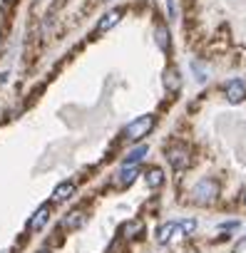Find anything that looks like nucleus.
Masks as SVG:
<instances>
[{
  "mask_svg": "<svg viewBox=\"0 0 246 253\" xmlns=\"http://www.w3.org/2000/svg\"><path fill=\"white\" fill-rule=\"evenodd\" d=\"M241 246H246V238H241V241H239V246H236V248H241Z\"/></svg>",
  "mask_w": 246,
  "mask_h": 253,
  "instance_id": "obj_18",
  "label": "nucleus"
},
{
  "mask_svg": "<svg viewBox=\"0 0 246 253\" xmlns=\"http://www.w3.org/2000/svg\"><path fill=\"white\" fill-rule=\"evenodd\" d=\"M72 194H75V181H62V184L55 186V191H52V201H65V199H70Z\"/></svg>",
  "mask_w": 246,
  "mask_h": 253,
  "instance_id": "obj_9",
  "label": "nucleus"
},
{
  "mask_svg": "<svg viewBox=\"0 0 246 253\" xmlns=\"http://www.w3.org/2000/svg\"><path fill=\"white\" fill-rule=\"evenodd\" d=\"M147 157V147H137V149H132L127 157H125V167H135L137 162H142Z\"/></svg>",
  "mask_w": 246,
  "mask_h": 253,
  "instance_id": "obj_13",
  "label": "nucleus"
},
{
  "mask_svg": "<svg viewBox=\"0 0 246 253\" xmlns=\"http://www.w3.org/2000/svg\"><path fill=\"white\" fill-rule=\"evenodd\" d=\"M145 181H147V186H149V189H159V186L164 184V171H162L159 167H152V169H147Z\"/></svg>",
  "mask_w": 246,
  "mask_h": 253,
  "instance_id": "obj_8",
  "label": "nucleus"
},
{
  "mask_svg": "<svg viewBox=\"0 0 246 253\" xmlns=\"http://www.w3.org/2000/svg\"><path fill=\"white\" fill-rule=\"evenodd\" d=\"M179 231V221H169V223H162L159 228H157V241L159 243H169L172 241V236Z\"/></svg>",
  "mask_w": 246,
  "mask_h": 253,
  "instance_id": "obj_7",
  "label": "nucleus"
},
{
  "mask_svg": "<svg viewBox=\"0 0 246 253\" xmlns=\"http://www.w3.org/2000/svg\"><path fill=\"white\" fill-rule=\"evenodd\" d=\"M82 223H85V213H82V211H77V209H75V211H70V213L65 216V221H62V226H65V228H70V231H72V228H80Z\"/></svg>",
  "mask_w": 246,
  "mask_h": 253,
  "instance_id": "obj_11",
  "label": "nucleus"
},
{
  "mask_svg": "<svg viewBox=\"0 0 246 253\" xmlns=\"http://www.w3.org/2000/svg\"><path fill=\"white\" fill-rule=\"evenodd\" d=\"M194 228H197V221H194V218H187V221H179V231H182V233H192Z\"/></svg>",
  "mask_w": 246,
  "mask_h": 253,
  "instance_id": "obj_16",
  "label": "nucleus"
},
{
  "mask_svg": "<svg viewBox=\"0 0 246 253\" xmlns=\"http://www.w3.org/2000/svg\"><path fill=\"white\" fill-rule=\"evenodd\" d=\"M137 231H142V223L140 221H130V223H125V236H137Z\"/></svg>",
  "mask_w": 246,
  "mask_h": 253,
  "instance_id": "obj_15",
  "label": "nucleus"
},
{
  "mask_svg": "<svg viewBox=\"0 0 246 253\" xmlns=\"http://www.w3.org/2000/svg\"><path fill=\"white\" fill-rule=\"evenodd\" d=\"M167 159H169L172 169L184 171V169L189 167V162H192V157H189V147H187L184 142H174V144H169V149H167Z\"/></svg>",
  "mask_w": 246,
  "mask_h": 253,
  "instance_id": "obj_3",
  "label": "nucleus"
},
{
  "mask_svg": "<svg viewBox=\"0 0 246 253\" xmlns=\"http://www.w3.org/2000/svg\"><path fill=\"white\" fill-rule=\"evenodd\" d=\"M48 218H50V206H48V204H43V206L33 213V218L28 221V228H30V231H40V228L48 223Z\"/></svg>",
  "mask_w": 246,
  "mask_h": 253,
  "instance_id": "obj_6",
  "label": "nucleus"
},
{
  "mask_svg": "<svg viewBox=\"0 0 246 253\" xmlns=\"http://www.w3.org/2000/svg\"><path fill=\"white\" fill-rule=\"evenodd\" d=\"M192 199L199 204V206H211L216 199H219V184L214 179H201L197 181V186L192 189Z\"/></svg>",
  "mask_w": 246,
  "mask_h": 253,
  "instance_id": "obj_2",
  "label": "nucleus"
},
{
  "mask_svg": "<svg viewBox=\"0 0 246 253\" xmlns=\"http://www.w3.org/2000/svg\"><path fill=\"white\" fill-rule=\"evenodd\" d=\"M164 87H167V92H179L182 77H179V72H177L174 67H169V70L164 72Z\"/></svg>",
  "mask_w": 246,
  "mask_h": 253,
  "instance_id": "obj_10",
  "label": "nucleus"
},
{
  "mask_svg": "<svg viewBox=\"0 0 246 253\" xmlns=\"http://www.w3.org/2000/svg\"><path fill=\"white\" fill-rule=\"evenodd\" d=\"M244 206H246V191H244Z\"/></svg>",
  "mask_w": 246,
  "mask_h": 253,
  "instance_id": "obj_19",
  "label": "nucleus"
},
{
  "mask_svg": "<svg viewBox=\"0 0 246 253\" xmlns=\"http://www.w3.org/2000/svg\"><path fill=\"white\" fill-rule=\"evenodd\" d=\"M122 20V10H109V13H104L99 20H97V33H107V30H112L117 23Z\"/></svg>",
  "mask_w": 246,
  "mask_h": 253,
  "instance_id": "obj_5",
  "label": "nucleus"
},
{
  "mask_svg": "<svg viewBox=\"0 0 246 253\" xmlns=\"http://www.w3.org/2000/svg\"><path fill=\"white\" fill-rule=\"evenodd\" d=\"M226 99H229L231 104L244 102V99H246V82H244V80H231V82L226 84Z\"/></svg>",
  "mask_w": 246,
  "mask_h": 253,
  "instance_id": "obj_4",
  "label": "nucleus"
},
{
  "mask_svg": "<svg viewBox=\"0 0 246 253\" xmlns=\"http://www.w3.org/2000/svg\"><path fill=\"white\" fill-rule=\"evenodd\" d=\"M239 226V221H224L221 223V228H236Z\"/></svg>",
  "mask_w": 246,
  "mask_h": 253,
  "instance_id": "obj_17",
  "label": "nucleus"
},
{
  "mask_svg": "<svg viewBox=\"0 0 246 253\" xmlns=\"http://www.w3.org/2000/svg\"><path fill=\"white\" fill-rule=\"evenodd\" d=\"M137 174H140V171H137L135 167H125V169L119 171V176H117V186H130V184L137 179Z\"/></svg>",
  "mask_w": 246,
  "mask_h": 253,
  "instance_id": "obj_12",
  "label": "nucleus"
},
{
  "mask_svg": "<svg viewBox=\"0 0 246 253\" xmlns=\"http://www.w3.org/2000/svg\"><path fill=\"white\" fill-rule=\"evenodd\" d=\"M154 40H157V45H159L162 50H169V30H167L164 25H159V28L154 30Z\"/></svg>",
  "mask_w": 246,
  "mask_h": 253,
  "instance_id": "obj_14",
  "label": "nucleus"
},
{
  "mask_svg": "<svg viewBox=\"0 0 246 253\" xmlns=\"http://www.w3.org/2000/svg\"><path fill=\"white\" fill-rule=\"evenodd\" d=\"M154 122H157L154 114H142V117H137L135 122H130V124L125 126V137H127L130 142H140V139H145V137L154 129Z\"/></svg>",
  "mask_w": 246,
  "mask_h": 253,
  "instance_id": "obj_1",
  "label": "nucleus"
},
{
  "mask_svg": "<svg viewBox=\"0 0 246 253\" xmlns=\"http://www.w3.org/2000/svg\"><path fill=\"white\" fill-rule=\"evenodd\" d=\"M40 253H50V251H40Z\"/></svg>",
  "mask_w": 246,
  "mask_h": 253,
  "instance_id": "obj_20",
  "label": "nucleus"
}]
</instances>
